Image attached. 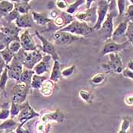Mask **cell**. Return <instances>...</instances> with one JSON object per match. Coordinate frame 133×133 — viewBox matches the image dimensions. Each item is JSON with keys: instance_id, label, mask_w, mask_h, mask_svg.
Returning a JSON list of instances; mask_svg holds the SVG:
<instances>
[{"instance_id": "obj_1", "label": "cell", "mask_w": 133, "mask_h": 133, "mask_svg": "<svg viewBox=\"0 0 133 133\" xmlns=\"http://www.w3.org/2000/svg\"><path fill=\"white\" fill-rule=\"evenodd\" d=\"M43 55L38 49L35 51L27 52L21 50L15 57L23 65L24 68L28 69H34L35 65L41 61Z\"/></svg>"}, {"instance_id": "obj_2", "label": "cell", "mask_w": 133, "mask_h": 133, "mask_svg": "<svg viewBox=\"0 0 133 133\" xmlns=\"http://www.w3.org/2000/svg\"><path fill=\"white\" fill-rule=\"evenodd\" d=\"M93 30V28L90 27L86 23L78 20H73L67 26L58 31L68 32L78 37H85L86 36H88L92 32Z\"/></svg>"}, {"instance_id": "obj_3", "label": "cell", "mask_w": 133, "mask_h": 133, "mask_svg": "<svg viewBox=\"0 0 133 133\" xmlns=\"http://www.w3.org/2000/svg\"><path fill=\"white\" fill-rule=\"evenodd\" d=\"M41 113H37L30 105L28 101L21 104V110L18 116V122L20 125L24 126V125L29 120H31L36 117H40Z\"/></svg>"}, {"instance_id": "obj_4", "label": "cell", "mask_w": 133, "mask_h": 133, "mask_svg": "<svg viewBox=\"0 0 133 133\" xmlns=\"http://www.w3.org/2000/svg\"><path fill=\"white\" fill-rule=\"evenodd\" d=\"M76 20L84 22L88 24L90 27L93 28L97 21V7H91L90 9L84 11H79L75 15Z\"/></svg>"}, {"instance_id": "obj_5", "label": "cell", "mask_w": 133, "mask_h": 133, "mask_svg": "<svg viewBox=\"0 0 133 133\" xmlns=\"http://www.w3.org/2000/svg\"><path fill=\"white\" fill-rule=\"evenodd\" d=\"M31 88L26 84L18 82L12 89V101L11 102L22 104L26 102L27 97L29 94Z\"/></svg>"}, {"instance_id": "obj_6", "label": "cell", "mask_w": 133, "mask_h": 133, "mask_svg": "<svg viewBox=\"0 0 133 133\" xmlns=\"http://www.w3.org/2000/svg\"><path fill=\"white\" fill-rule=\"evenodd\" d=\"M84 37H78V36L73 35L70 33L64 32V31H56L52 34V40L56 44L60 45V46L70 45L72 43L82 41Z\"/></svg>"}, {"instance_id": "obj_7", "label": "cell", "mask_w": 133, "mask_h": 133, "mask_svg": "<svg viewBox=\"0 0 133 133\" xmlns=\"http://www.w3.org/2000/svg\"><path fill=\"white\" fill-rule=\"evenodd\" d=\"M110 1L101 0L98 1V5L97 6V21L96 24L93 27L94 30L100 31L101 28L103 23L106 20L107 16L109 12Z\"/></svg>"}, {"instance_id": "obj_8", "label": "cell", "mask_w": 133, "mask_h": 133, "mask_svg": "<svg viewBox=\"0 0 133 133\" xmlns=\"http://www.w3.org/2000/svg\"><path fill=\"white\" fill-rule=\"evenodd\" d=\"M35 34L37 37V38L41 41V43H42V46H41V51L46 55L50 56L53 61H56V60L59 61V55L56 52L55 45L52 42L48 41L42 34H41L40 32L36 31Z\"/></svg>"}, {"instance_id": "obj_9", "label": "cell", "mask_w": 133, "mask_h": 133, "mask_svg": "<svg viewBox=\"0 0 133 133\" xmlns=\"http://www.w3.org/2000/svg\"><path fill=\"white\" fill-rule=\"evenodd\" d=\"M110 60L107 63L103 64V67L108 72H111L121 74L123 71V61L119 53H113L108 55Z\"/></svg>"}, {"instance_id": "obj_10", "label": "cell", "mask_w": 133, "mask_h": 133, "mask_svg": "<svg viewBox=\"0 0 133 133\" xmlns=\"http://www.w3.org/2000/svg\"><path fill=\"white\" fill-rule=\"evenodd\" d=\"M129 44L130 43L128 41L123 43H118L114 42L112 39H109L105 41L104 46H103L101 54V56H106L113 53H119V52L126 49L129 46Z\"/></svg>"}, {"instance_id": "obj_11", "label": "cell", "mask_w": 133, "mask_h": 133, "mask_svg": "<svg viewBox=\"0 0 133 133\" xmlns=\"http://www.w3.org/2000/svg\"><path fill=\"white\" fill-rule=\"evenodd\" d=\"M65 116L59 109H57L54 111H46L41 113L39 117L40 121L44 123H50L51 122L54 123H62L65 120Z\"/></svg>"}, {"instance_id": "obj_12", "label": "cell", "mask_w": 133, "mask_h": 133, "mask_svg": "<svg viewBox=\"0 0 133 133\" xmlns=\"http://www.w3.org/2000/svg\"><path fill=\"white\" fill-rule=\"evenodd\" d=\"M19 40L21 44V48L24 51L31 52L37 50V46L28 30H24L21 33Z\"/></svg>"}, {"instance_id": "obj_13", "label": "cell", "mask_w": 133, "mask_h": 133, "mask_svg": "<svg viewBox=\"0 0 133 133\" xmlns=\"http://www.w3.org/2000/svg\"><path fill=\"white\" fill-rule=\"evenodd\" d=\"M6 68L8 69V75L9 78L15 80L17 82H20L21 75L24 69V66L15 57H14L13 60L11 62L9 65L6 66Z\"/></svg>"}, {"instance_id": "obj_14", "label": "cell", "mask_w": 133, "mask_h": 133, "mask_svg": "<svg viewBox=\"0 0 133 133\" xmlns=\"http://www.w3.org/2000/svg\"><path fill=\"white\" fill-rule=\"evenodd\" d=\"M128 26H129V22L127 21L120 22L118 24V26L114 29L111 39L114 42L118 43H123L126 42L127 40L125 37V34L128 29Z\"/></svg>"}, {"instance_id": "obj_15", "label": "cell", "mask_w": 133, "mask_h": 133, "mask_svg": "<svg viewBox=\"0 0 133 133\" xmlns=\"http://www.w3.org/2000/svg\"><path fill=\"white\" fill-rule=\"evenodd\" d=\"M51 60H52V59L50 56L46 55V54L43 55L41 61L38 62L33 69L35 72V74L37 75H43V74L48 72L50 69Z\"/></svg>"}, {"instance_id": "obj_16", "label": "cell", "mask_w": 133, "mask_h": 133, "mask_svg": "<svg viewBox=\"0 0 133 133\" xmlns=\"http://www.w3.org/2000/svg\"><path fill=\"white\" fill-rule=\"evenodd\" d=\"M14 23L18 28L28 30V28H31L33 27L34 21L33 20L31 14H27V15H20Z\"/></svg>"}, {"instance_id": "obj_17", "label": "cell", "mask_w": 133, "mask_h": 133, "mask_svg": "<svg viewBox=\"0 0 133 133\" xmlns=\"http://www.w3.org/2000/svg\"><path fill=\"white\" fill-rule=\"evenodd\" d=\"M21 29L18 28L15 24L10 23V24H6L3 26H1V31L5 34L6 35L9 36L14 40H19V36H20V32Z\"/></svg>"}, {"instance_id": "obj_18", "label": "cell", "mask_w": 133, "mask_h": 133, "mask_svg": "<svg viewBox=\"0 0 133 133\" xmlns=\"http://www.w3.org/2000/svg\"><path fill=\"white\" fill-rule=\"evenodd\" d=\"M31 15L35 24L40 26H46L51 23L52 21L50 18L49 15L46 12L32 11Z\"/></svg>"}, {"instance_id": "obj_19", "label": "cell", "mask_w": 133, "mask_h": 133, "mask_svg": "<svg viewBox=\"0 0 133 133\" xmlns=\"http://www.w3.org/2000/svg\"><path fill=\"white\" fill-rule=\"evenodd\" d=\"M15 8L14 2L0 1V20L4 19Z\"/></svg>"}, {"instance_id": "obj_20", "label": "cell", "mask_w": 133, "mask_h": 133, "mask_svg": "<svg viewBox=\"0 0 133 133\" xmlns=\"http://www.w3.org/2000/svg\"><path fill=\"white\" fill-rule=\"evenodd\" d=\"M30 2L31 1H14L15 9L21 15L29 14V11L31 10Z\"/></svg>"}, {"instance_id": "obj_21", "label": "cell", "mask_w": 133, "mask_h": 133, "mask_svg": "<svg viewBox=\"0 0 133 133\" xmlns=\"http://www.w3.org/2000/svg\"><path fill=\"white\" fill-rule=\"evenodd\" d=\"M62 78V71L60 67V62L59 60L53 61L52 66L51 74L50 77V80L55 83H57Z\"/></svg>"}, {"instance_id": "obj_22", "label": "cell", "mask_w": 133, "mask_h": 133, "mask_svg": "<svg viewBox=\"0 0 133 133\" xmlns=\"http://www.w3.org/2000/svg\"><path fill=\"white\" fill-rule=\"evenodd\" d=\"M19 125L18 122L15 121L14 119L11 118L7 120L3 121L0 124V130L4 131L5 133H9L11 132H15V129Z\"/></svg>"}, {"instance_id": "obj_23", "label": "cell", "mask_w": 133, "mask_h": 133, "mask_svg": "<svg viewBox=\"0 0 133 133\" xmlns=\"http://www.w3.org/2000/svg\"><path fill=\"white\" fill-rule=\"evenodd\" d=\"M54 88H55V82H53L50 79H47L42 84L40 89V92L44 97H50L53 93Z\"/></svg>"}, {"instance_id": "obj_24", "label": "cell", "mask_w": 133, "mask_h": 133, "mask_svg": "<svg viewBox=\"0 0 133 133\" xmlns=\"http://www.w3.org/2000/svg\"><path fill=\"white\" fill-rule=\"evenodd\" d=\"M34 74H35V72L33 69H28L24 68L22 74L21 75L19 82L23 83L31 88V81H32V78H33V76L34 75Z\"/></svg>"}, {"instance_id": "obj_25", "label": "cell", "mask_w": 133, "mask_h": 133, "mask_svg": "<svg viewBox=\"0 0 133 133\" xmlns=\"http://www.w3.org/2000/svg\"><path fill=\"white\" fill-rule=\"evenodd\" d=\"M106 82H107V75L105 73H97L89 80V83L94 87L101 86L104 84Z\"/></svg>"}, {"instance_id": "obj_26", "label": "cell", "mask_w": 133, "mask_h": 133, "mask_svg": "<svg viewBox=\"0 0 133 133\" xmlns=\"http://www.w3.org/2000/svg\"><path fill=\"white\" fill-rule=\"evenodd\" d=\"M46 80H47L46 76H44V75H37L34 74V75L33 76V78H32V81H31V88L40 90L42 84H43V82H45Z\"/></svg>"}, {"instance_id": "obj_27", "label": "cell", "mask_w": 133, "mask_h": 133, "mask_svg": "<svg viewBox=\"0 0 133 133\" xmlns=\"http://www.w3.org/2000/svg\"><path fill=\"white\" fill-rule=\"evenodd\" d=\"M85 3V1L84 0H77V1H75V2H72V4L69 5V7L68 9L65 10V12L68 14V15H72L73 14H76V11H78V8Z\"/></svg>"}, {"instance_id": "obj_28", "label": "cell", "mask_w": 133, "mask_h": 133, "mask_svg": "<svg viewBox=\"0 0 133 133\" xmlns=\"http://www.w3.org/2000/svg\"><path fill=\"white\" fill-rule=\"evenodd\" d=\"M0 53L3 58V60L5 62V66L9 65L10 64L11 62L13 60V59L15 56V54H14L8 47L5 48L3 50L0 51Z\"/></svg>"}, {"instance_id": "obj_29", "label": "cell", "mask_w": 133, "mask_h": 133, "mask_svg": "<svg viewBox=\"0 0 133 133\" xmlns=\"http://www.w3.org/2000/svg\"><path fill=\"white\" fill-rule=\"evenodd\" d=\"M50 123H44L38 121L35 124V130L37 133H48L50 129Z\"/></svg>"}, {"instance_id": "obj_30", "label": "cell", "mask_w": 133, "mask_h": 133, "mask_svg": "<svg viewBox=\"0 0 133 133\" xmlns=\"http://www.w3.org/2000/svg\"><path fill=\"white\" fill-rule=\"evenodd\" d=\"M79 97L82 99L84 102L87 103H91L93 101V94L92 93L88 90L82 89L78 92Z\"/></svg>"}, {"instance_id": "obj_31", "label": "cell", "mask_w": 133, "mask_h": 133, "mask_svg": "<svg viewBox=\"0 0 133 133\" xmlns=\"http://www.w3.org/2000/svg\"><path fill=\"white\" fill-rule=\"evenodd\" d=\"M9 77L8 75V69L5 66L4 71L2 72V73L0 75V90L2 91L5 90L6 84H7V82L9 81Z\"/></svg>"}, {"instance_id": "obj_32", "label": "cell", "mask_w": 133, "mask_h": 133, "mask_svg": "<svg viewBox=\"0 0 133 133\" xmlns=\"http://www.w3.org/2000/svg\"><path fill=\"white\" fill-rule=\"evenodd\" d=\"M131 123H132V120L130 118H129L127 116L123 117L118 133H127L128 130L129 129V128L131 126Z\"/></svg>"}, {"instance_id": "obj_33", "label": "cell", "mask_w": 133, "mask_h": 133, "mask_svg": "<svg viewBox=\"0 0 133 133\" xmlns=\"http://www.w3.org/2000/svg\"><path fill=\"white\" fill-rule=\"evenodd\" d=\"M75 69H76L75 65H69V67L65 68L64 69L62 70V77L64 78H69L72 77L75 72Z\"/></svg>"}, {"instance_id": "obj_34", "label": "cell", "mask_w": 133, "mask_h": 133, "mask_svg": "<svg viewBox=\"0 0 133 133\" xmlns=\"http://www.w3.org/2000/svg\"><path fill=\"white\" fill-rule=\"evenodd\" d=\"M7 47L14 54H17L22 49L21 48V44L20 40H15V41H11Z\"/></svg>"}, {"instance_id": "obj_35", "label": "cell", "mask_w": 133, "mask_h": 133, "mask_svg": "<svg viewBox=\"0 0 133 133\" xmlns=\"http://www.w3.org/2000/svg\"><path fill=\"white\" fill-rule=\"evenodd\" d=\"M21 110V104H18V103L11 102L10 107V115L11 118L18 116Z\"/></svg>"}, {"instance_id": "obj_36", "label": "cell", "mask_w": 133, "mask_h": 133, "mask_svg": "<svg viewBox=\"0 0 133 133\" xmlns=\"http://www.w3.org/2000/svg\"><path fill=\"white\" fill-rule=\"evenodd\" d=\"M127 1L119 0L116 1V6H117V11H118V16L121 17L124 13H125L126 11V3Z\"/></svg>"}, {"instance_id": "obj_37", "label": "cell", "mask_w": 133, "mask_h": 133, "mask_svg": "<svg viewBox=\"0 0 133 133\" xmlns=\"http://www.w3.org/2000/svg\"><path fill=\"white\" fill-rule=\"evenodd\" d=\"M125 37H126L127 41L133 46V23H129Z\"/></svg>"}, {"instance_id": "obj_38", "label": "cell", "mask_w": 133, "mask_h": 133, "mask_svg": "<svg viewBox=\"0 0 133 133\" xmlns=\"http://www.w3.org/2000/svg\"><path fill=\"white\" fill-rule=\"evenodd\" d=\"M125 15L127 18L126 21L129 23H133V4H130L128 5V7L126 8Z\"/></svg>"}, {"instance_id": "obj_39", "label": "cell", "mask_w": 133, "mask_h": 133, "mask_svg": "<svg viewBox=\"0 0 133 133\" xmlns=\"http://www.w3.org/2000/svg\"><path fill=\"white\" fill-rule=\"evenodd\" d=\"M15 41L14 39H12L11 37H10L9 36L6 35L5 34H4L3 32L0 31V41L7 47L9 43H10L11 41Z\"/></svg>"}, {"instance_id": "obj_40", "label": "cell", "mask_w": 133, "mask_h": 133, "mask_svg": "<svg viewBox=\"0 0 133 133\" xmlns=\"http://www.w3.org/2000/svg\"><path fill=\"white\" fill-rule=\"evenodd\" d=\"M10 116V108H2L0 110V120H7Z\"/></svg>"}, {"instance_id": "obj_41", "label": "cell", "mask_w": 133, "mask_h": 133, "mask_svg": "<svg viewBox=\"0 0 133 133\" xmlns=\"http://www.w3.org/2000/svg\"><path fill=\"white\" fill-rule=\"evenodd\" d=\"M56 6L60 10H66L69 7V4L65 0H57L55 2Z\"/></svg>"}, {"instance_id": "obj_42", "label": "cell", "mask_w": 133, "mask_h": 133, "mask_svg": "<svg viewBox=\"0 0 133 133\" xmlns=\"http://www.w3.org/2000/svg\"><path fill=\"white\" fill-rule=\"evenodd\" d=\"M124 103L125 105L129 107H132L133 106V93L128 94L125 96L124 97Z\"/></svg>"}, {"instance_id": "obj_43", "label": "cell", "mask_w": 133, "mask_h": 133, "mask_svg": "<svg viewBox=\"0 0 133 133\" xmlns=\"http://www.w3.org/2000/svg\"><path fill=\"white\" fill-rule=\"evenodd\" d=\"M122 74H123V77L131 79L132 81H133V72L130 71V70H129V69H128L127 68H125V69H123Z\"/></svg>"}, {"instance_id": "obj_44", "label": "cell", "mask_w": 133, "mask_h": 133, "mask_svg": "<svg viewBox=\"0 0 133 133\" xmlns=\"http://www.w3.org/2000/svg\"><path fill=\"white\" fill-rule=\"evenodd\" d=\"M15 133H29V131L26 129H24L22 125H18V127L15 129Z\"/></svg>"}, {"instance_id": "obj_45", "label": "cell", "mask_w": 133, "mask_h": 133, "mask_svg": "<svg viewBox=\"0 0 133 133\" xmlns=\"http://www.w3.org/2000/svg\"><path fill=\"white\" fill-rule=\"evenodd\" d=\"M59 15V12H58V11L57 10L51 11L50 12V14H49V17H50V18L52 21L56 19Z\"/></svg>"}, {"instance_id": "obj_46", "label": "cell", "mask_w": 133, "mask_h": 133, "mask_svg": "<svg viewBox=\"0 0 133 133\" xmlns=\"http://www.w3.org/2000/svg\"><path fill=\"white\" fill-rule=\"evenodd\" d=\"M94 3V1L93 0H87L85 1V5H86V9H90L92 6V4Z\"/></svg>"}, {"instance_id": "obj_47", "label": "cell", "mask_w": 133, "mask_h": 133, "mask_svg": "<svg viewBox=\"0 0 133 133\" xmlns=\"http://www.w3.org/2000/svg\"><path fill=\"white\" fill-rule=\"evenodd\" d=\"M127 69H129L130 71L133 72V59L130 60L127 64Z\"/></svg>"}, {"instance_id": "obj_48", "label": "cell", "mask_w": 133, "mask_h": 133, "mask_svg": "<svg viewBox=\"0 0 133 133\" xmlns=\"http://www.w3.org/2000/svg\"><path fill=\"white\" fill-rule=\"evenodd\" d=\"M5 68V65H1V64H0V75H1V74L2 73V72L4 71Z\"/></svg>"}, {"instance_id": "obj_49", "label": "cell", "mask_w": 133, "mask_h": 133, "mask_svg": "<svg viewBox=\"0 0 133 133\" xmlns=\"http://www.w3.org/2000/svg\"><path fill=\"white\" fill-rule=\"evenodd\" d=\"M0 64H1V65H5V63L4 60H3V58H2L1 53H0Z\"/></svg>"}, {"instance_id": "obj_50", "label": "cell", "mask_w": 133, "mask_h": 133, "mask_svg": "<svg viewBox=\"0 0 133 133\" xmlns=\"http://www.w3.org/2000/svg\"><path fill=\"white\" fill-rule=\"evenodd\" d=\"M0 133H5V132L2 131V130H0Z\"/></svg>"}, {"instance_id": "obj_51", "label": "cell", "mask_w": 133, "mask_h": 133, "mask_svg": "<svg viewBox=\"0 0 133 133\" xmlns=\"http://www.w3.org/2000/svg\"><path fill=\"white\" fill-rule=\"evenodd\" d=\"M9 133H15V132H9Z\"/></svg>"}, {"instance_id": "obj_52", "label": "cell", "mask_w": 133, "mask_h": 133, "mask_svg": "<svg viewBox=\"0 0 133 133\" xmlns=\"http://www.w3.org/2000/svg\"><path fill=\"white\" fill-rule=\"evenodd\" d=\"M1 92H2V91H1V90H0V94H1Z\"/></svg>"}, {"instance_id": "obj_53", "label": "cell", "mask_w": 133, "mask_h": 133, "mask_svg": "<svg viewBox=\"0 0 133 133\" xmlns=\"http://www.w3.org/2000/svg\"><path fill=\"white\" fill-rule=\"evenodd\" d=\"M0 31H1V26H0Z\"/></svg>"}]
</instances>
